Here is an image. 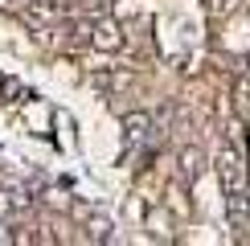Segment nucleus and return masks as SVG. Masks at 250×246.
Segmentation results:
<instances>
[{
  "instance_id": "f257e3e1",
  "label": "nucleus",
  "mask_w": 250,
  "mask_h": 246,
  "mask_svg": "<svg viewBox=\"0 0 250 246\" xmlns=\"http://www.w3.org/2000/svg\"><path fill=\"white\" fill-rule=\"evenodd\" d=\"M222 172H226V184H230V197L238 205V201H242V164H238L234 152H226V156H222Z\"/></svg>"
}]
</instances>
